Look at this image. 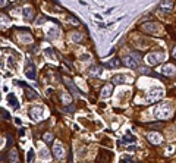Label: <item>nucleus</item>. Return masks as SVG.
<instances>
[{
	"label": "nucleus",
	"mask_w": 176,
	"mask_h": 163,
	"mask_svg": "<svg viewBox=\"0 0 176 163\" xmlns=\"http://www.w3.org/2000/svg\"><path fill=\"white\" fill-rule=\"evenodd\" d=\"M172 110H173V107H172L170 103H161V104H159V106L155 107L154 115L157 119L164 121V119H169V117H170Z\"/></svg>",
	"instance_id": "1"
},
{
	"label": "nucleus",
	"mask_w": 176,
	"mask_h": 163,
	"mask_svg": "<svg viewBox=\"0 0 176 163\" xmlns=\"http://www.w3.org/2000/svg\"><path fill=\"white\" fill-rule=\"evenodd\" d=\"M163 97H164V90L155 87V88H151L150 91H148L145 102L148 103V104H151V103H155V102H159V100H161Z\"/></svg>",
	"instance_id": "2"
},
{
	"label": "nucleus",
	"mask_w": 176,
	"mask_h": 163,
	"mask_svg": "<svg viewBox=\"0 0 176 163\" xmlns=\"http://www.w3.org/2000/svg\"><path fill=\"white\" fill-rule=\"evenodd\" d=\"M164 59V55H159V53H148L147 56H145V62L150 65V66H155V65H159L160 62H163Z\"/></svg>",
	"instance_id": "3"
},
{
	"label": "nucleus",
	"mask_w": 176,
	"mask_h": 163,
	"mask_svg": "<svg viewBox=\"0 0 176 163\" xmlns=\"http://www.w3.org/2000/svg\"><path fill=\"white\" fill-rule=\"evenodd\" d=\"M28 115L32 121H38L41 119L43 115H44V107L43 106H32L30 110H28Z\"/></svg>",
	"instance_id": "4"
},
{
	"label": "nucleus",
	"mask_w": 176,
	"mask_h": 163,
	"mask_svg": "<svg viewBox=\"0 0 176 163\" xmlns=\"http://www.w3.org/2000/svg\"><path fill=\"white\" fill-rule=\"evenodd\" d=\"M53 156H54L57 160H63L65 156H66V153H65V147H63L59 141H56L54 146H53Z\"/></svg>",
	"instance_id": "5"
},
{
	"label": "nucleus",
	"mask_w": 176,
	"mask_h": 163,
	"mask_svg": "<svg viewBox=\"0 0 176 163\" xmlns=\"http://www.w3.org/2000/svg\"><path fill=\"white\" fill-rule=\"evenodd\" d=\"M15 84H19V85H22L24 88H25V94H26V98H28V100H35V98H38V94H37V93L34 91L32 88H30V87H26L22 81H16Z\"/></svg>",
	"instance_id": "6"
},
{
	"label": "nucleus",
	"mask_w": 176,
	"mask_h": 163,
	"mask_svg": "<svg viewBox=\"0 0 176 163\" xmlns=\"http://www.w3.org/2000/svg\"><path fill=\"white\" fill-rule=\"evenodd\" d=\"M112 157H113V154L110 153V151L101 150V151L99 153V156H97V162L99 163H110Z\"/></svg>",
	"instance_id": "7"
},
{
	"label": "nucleus",
	"mask_w": 176,
	"mask_h": 163,
	"mask_svg": "<svg viewBox=\"0 0 176 163\" xmlns=\"http://www.w3.org/2000/svg\"><path fill=\"white\" fill-rule=\"evenodd\" d=\"M147 140H148L151 144L159 146V144H161V141H163V137H161L159 132H148L147 134Z\"/></svg>",
	"instance_id": "8"
},
{
	"label": "nucleus",
	"mask_w": 176,
	"mask_h": 163,
	"mask_svg": "<svg viewBox=\"0 0 176 163\" xmlns=\"http://www.w3.org/2000/svg\"><path fill=\"white\" fill-rule=\"evenodd\" d=\"M103 74V68L101 66H97V65H93L87 69V75L88 77H93V78H97Z\"/></svg>",
	"instance_id": "9"
},
{
	"label": "nucleus",
	"mask_w": 176,
	"mask_h": 163,
	"mask_svg": "<svg viewBox=\"0 0 176 163\" xmlns=\"http://www.w3.org/2000/svg\"><path fill=\"white\" fill-rule=\"evenodd\" d=\"M25 75L30 79H35L37 77V72H35V68L32 65V62H26V66H25Z\"/></svg>",
	"instance_id": "10"
},
{
	"label": "nucleus",
	"mask_w": 176,
	"mask_h": 163,
	"mask_svg": "<svg viewBox=\"0 0 176 163\" xmlns=\"http://www.w3.org/2000/svg\"><path fill=\"white\" fill-rule=\"evenodd\" d=\"M160 72L164 75V77H173L176 74V68L173 66V65H170V63H167V65H164V66L160 69Z\"/></svg>",
	"instance_id": "11"
},
{
	"label": "nucleus",
	"mask_w": 176,
	"mask_h": 163,
	"mask_svg": "<svg viewBox=\"0 0 176 163\" xmlns=\"http://www.w3.org/2000/svg\"><path fill=\"white\" fill-rule=\"evenodd\" d=\"M123 65L131 69H135V68H138V59H135L134 56H126L123 57Z\"/></svg>",
	"instance_id": "12"
},
{
	"label": "nucleus",
	"mask_w": 176,
	"mask_h": 163,
	"mask_svg": "<svg viewBox=\"0 0 176 163\" xmlns=\"http://www.w3.org/2000/svg\"><path fill=\"white\" fill-rule=\"evenodd\" d=\"M112 93H113V85L112 84H104L101 91H100V96H101V98H109L112 96Z\"/></svg>",
	"instance_id": "13"
},
{
	"label": "nucleus",
	"mask_w": 176,
	"mask_h": 163,
	"mask_svg": "<svg viewBox=\"0 0 176 163\" xmlns=\"http://www.w3.org/2000/svg\"><path fill=\"white\" fill-rule=\"evenodd\" d=\"M173 9V0H163L160 5H159V10L160 12H170Z\"/></svg>",
	"instance_id": "14"
},
{
	"label": "nucleus",
	"mask_w": 176,
	"mask_h": 163,
	"mask_svg": "<svg viewBox=\"0 0 176 163\" xmlns=\"http://www.w3.org/2000/svg\"><path fill=\"white\" fill-rule=\"evenodd\" d=\"M22 16H24V19H25L26 22L32 21V19H34V16H35V13H34V9H32V7H30V6L24 7V10H22Z\"/></svg>",
	"instance_id": "15"
},
{
	"label": "nucleus",
	"mask_w": 176,
	"mask_h": 163,
	"mask_svg": "<svg viewBox=\"0 0 176 163\" xmlns=\"http://www.w3.org/2000/svg\"><path fill=\"white\" fill-rule=\"evenodd\" d=\"M144 31L145 32H148V34H155V32H159L160 31V26L157 25V24H153V22H148V24H144Z\"/></svg>",
	"instance_id": "16"
},
{
	"label": "nucleus",
	"mask_w": 176,
	"mask_h": 163,
	"mask_svg": "<svg viewBox=\"0 0 176 163\" xmlns=\"http://www.w3.org/2000/svg\"><path fill=\"white\" fill-rule=\"evenodd\" d=\"M128 81H129V78L126 77V75H114V77L112 78V82H113V84H118V85L126 84Z\"/></svg>",
	"instance_id": "17"
},
{
	"label": "nucleus",
	"mask_w": 176,
	"mask_h": 163,
	"mask_svg": "<svg viewBox=\"0 0 176 163\" xmlns=\"http://www.w3.org/2000/svg\"><path fill=\"white\" fill-rule=\"evenodd\" d=\"M7 103H9L13 109H18V107H19V102H18V98H16L15 94H12V93H11V94H7Z\"/></svg>",
	"instance_id": "18"
},
{
	"label": "nucleus",
	"mask_w": 176,
	"mask_h": 163,
	"mask_svg": "<svg viewBox=\"0 0 176 163\" xmlns=\"http://www.w3.org/2000/svg\"><path fill=\"white\" fill-rule=\"evenodd\" d=\"M122 141H123L125 144H129V143H135V141H137V138L132 135V132H131V131H126L125 137L122 138Z\"/></svg>",
	"instance_id": "19"
},
{
	"label": "nucleus",
	"mask_w": 176,
	"mask_h": 163,
	"mask_svg": "<svg viewBox=\"0 0 176 163\" xmlns=\"http://www.w3.org/2000/svg\"><path fill=\"white\" fill-rule=\"evenodd\" d=\"M9 162L19 163V157H18V151L16 150H11V153H9Z\"/></svg>",
	"instance_id": "20"
},
{
	"label": "nucleus",
	"mask_w": 176,
	"mask_h": 163,
	"mask_svg": "<svg viewBox=\"0 0 176 163\" xmlns=\"http://www.w3.org/2000/svg\"><path fill=\"white\" fill-rule=\"evenodd\" d=\"M120 65H122V62H120V59H112V60H109L107 62V66L109 68H119Z\"/></svg>",
	"instance_id": "21"
},
{
	"label": "nucleus",
	"mask_w": 176,
	"mask_h": 163,
	"mask_svg": "<svg viewBox=\"0 0 176 163\" xmlns=\"http://www.w3.org/2000/svg\"><path fill=\"white\" fill-rule=\"evenodd\" d=\"M60 100H62L63 104H71V102H72V98H71V96L67 93H62L60 94Z\"/></svg>",
	"instance_id": "22"
},
{
	"label": "nucleus",
	"mask_w": 176,
	"mask_h": 163,
	"mask_svg": "<svg viewBox=\"0 0 176 163\" xmlns=\"http://www.w3.org/2000/svg\"><path fill=\"white\" fill-rule=\"evenodd\" d=\"M59 34H60V30H59V28H52V30L49 31V37H50V38H53V40H56L57 37H59Z\"/></svg>",
	"instance_id": "23"
},
{
	"label": "nucleus",
	"mask_w": 176,
	"mask_h": 163,
	"mask_svg": "<svg viewBox=\"0 0 176 163\" xmlns=\"http://www.w3.org/2000/svg\"><path fill=\"white\" fill-rule=\"evenodd\" d=\"M40 157H41L43 160H49V159H50V154H49L46 147H40Z\"/></svg>",
	"instance_id": "24"
},
{
	"label": "nucleus",
	"mask_w": 176,
	"mask_h": 163,
	"mask_svg": "<svg viewBox=\"0 0 176 163\" xmlns=\"http://www.w3.org/2000/svg\"><path fill=\"white\" fill-rule=\"evenodd\" d=\"M71 40L75 41V43H81V41H82V34H79V32H72V34H71Z\"/></svg>",
	"instance_id": "25"
},
{
	"label": "nucleus",
	"mask_w": 176,
	"mask_h": 163,
	"mask_svg": "<svg viewBox=\"0 0 176 163\" xmlns=\"http://www.w3.org/2000/svg\"><path fill=\"white\" fill-rule=\"evenodd\" d=\"M43 141H44L46 144L53 143V134H52V132H46V134H43Z\"/></svg>",
	"instance_id": "26"
},
{
	"label": "nucleus",
	"mask_w": 176,
	"mask_h": 163,
	"mask_svg": "<svg viewBox=\"0 0 176 163\" xmlns=\"http://www.w3.org/2000/svg\"><path fill=\"white\" fill-rule=\"evenodd\" d=\"M65 82H66V85L69 87V88H71V91H73V93H75V94H81V91H79V90H78L76 87L73 85V84H72V81H69V79H66V81H65Z\"/></svg>",
	"instance_id": "27"
},
{
	"label": "nucleus",
	"mask_w": 176,
	"mask_h": 163,
	"mask_svg": "<svg viewBox=\"0 0 176 163\" xmlns=\"http://www.w3.org/2000/svg\"><path fill=\"white\" fill-rule=\"evenodd\" d=\"M9 25V18H6L5 15H0V26H7Z\"/></svg>",
	"instance_id": "28"
},
{
	"label": "nucleus",
	"mask_w": 176,
	"mask_h": 163,
	"mask_svg": "<svg viewBox=\"0 0 176 163\" xmlns=\"http://www.w3.org/2000/svg\"><path fill=\"white\" fill-rule=\"evenodd\" d=\"M21 40L22 41H25V43H30V41L32 40V37H31V32H28V31H25V34L21 37Z\"/></svg>",
	"instance_id": "29"
},
{
	"label": "nucleus",
	"mask_w": 176,
	"mask_h": 163,
	"mask_svg": "<svg viewBox=\"0 0 176 163\" xmlns=\"http://www.w3.org/2000/svg\"><path fill=\"white\" fill-rule=\"evenodd\" d=\"M26 162L28 163H34V150H30L26 154Z\"/></svg>",
	"instance_id": "30"
},
{
	"label": "nucleus",
	"mask_w": 176,
	"mask_h": 163,
	"mask_svg": "<svg viewBox=\"0 0 176 163\" xmlns=\"http://www.w3.org/2000/svg\"><path fill=\"white\" fill-rule=\"evenodd\" d=\"M66 21H69L72 25H79V21L76 19V18H73V16H71V15H67L66 16Z\"/></svg>",
	"instance_id": "31"
},
{
	"label": "nucleus",
	"mask_w": 176,
	"mask_h": 163,
	"mask_svg": "<svg viewBox=\"0 0 176 163\" xmlns=\"http://www.w3.org/2000/svg\"><path fill=\"white\" fill-rule=\"evenodd\" d=\"M44 53H46L47 56L50 57V59H54V51L50 49V47H47V49H44Z\"/></svg>",
	"instance_id": "32"
},
{
	"label": "nucleus",
	"mask_w": 176,
	"mask_h": 163,
	"mask_svg": "<svg viewBox=\"0 0 176 163\" xmlns=\"http://www.w3.org/2000/svg\"><path fill=\"white\" fill-rule=\"evenodd\" d=\"M0 115H2V117H3V119H11V115H9V112L3 110L2 107H0Z\"/></svg>",
	"instance_id": "33"
},
{
	"label": "nucleus",
	"mask_w": 176,
	"mask_h": 163,
	"mask_svg": "<svg viewBox=\"0 0 176 163\" xmlns=\"http://www.w3.org/2000/svg\"><path fill=\"white\" fill-rule=\"evenodd\" d=\"M12 144H13V138H12V135H7V146H6V148H11Z\"/></svg>",
	"instance_id": "34"
},
{
	"label": "nucleus",
	"mask_w": 176,
	"mask_h": 163,
	"mask_svg": "<svg viewBox=\"0 0 176 163\" xmlns=\"http://www.w3.org/2000/svg\"><path fill=\"white\" fill-rule=\"evenodd\" d=\"M44 22H46V18H44V16H40V18L37 19V25H41Z\"/></svg>",
	"instance_id": "35"
},
{
	"label": "nucleus",
	"mask_w": 176,
	"mask_h": 163,
	"mask_svg": "<svg viewBox=\"0 0 176 163\" xmlns=\"http://www.w3.org/2000/svg\"><path fill=\"white\" fill-rule=\"evenodd\" d=\"M173 150H175V147H173V146H169V147L166 148V154H172Z\"/></svg>",
	"instance_id": "36"
},
{
	"label": "nucleus",
	"mask_w": 176,
	"mask_h": 163,
	"mask_svg": "<svg viewBox=\"0 0 176 163\" xmlns=\"http://www.w3.org/2000/svg\"><path fill=\"white\" fill-rule=\"evenodd\" d=\"M82 62H85V60H90V55H81V57H79Z\"/></svg>",
	"instance_id": "37"
},
{
	"label": "nucleus",
	"mask_w": 176,
	"mask_h": 163,
	"mask_svg": "<svg viewBox=\"0 0 176 163\" xmlns=\"http://www.w3.org/2000/svg\"><path fill=\"white\" fill-rule=\"evenodd\" d=\"M148 128H161V123H148Z\"/></svg>",
	"instance_id": "38"
},
{
	"label": "nucleus",
	"mask_w": 176,
	"mask_h": 163,
	"mask_svg": "<svg viewBox=\"0 0 176 163\" xmlns=\"http://www.w3.org/2000/svg\"><path fill=\"white\" fill-rule=\"evenodd\" d=\"M131 157L129 156H125V157H122V160H120V163H126V162H129Z\"/></svg>",
	"instance_id": "39"
},
{
	"label": "nucleus",
	"mask_w": 176,
	"mask_h": 163,
	"mask_svg": "<svg viewBox=\"0 0 176 163\" xmlns=\"http://www.w3.org/2000/svg\"><path fill=\"white\" fill-rule=\"evenodd\" d=\"M7 6V0H0V7H5Z\"/></svg>",
	"instance_id": "40"
},
{
	"label": "nucleus",
	"mask_w": 176,
	"mask_h": 163,
	"mask_svg": "<svg viewBox=\"0 0 176 163\" xmlns=\"http://www.w3.org/2000/svg\"><path fill=\"white\" fill-rule=\"evenodd\" d=\"M173 57L176 59V47H175V50H173Z\"/></svg>",
	"instance_id": "41"
}]
</instances>
